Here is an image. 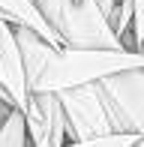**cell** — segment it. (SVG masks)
I'll return each mask as SVG.
<instances>
[{"label":"cell","instance_id":"cell-7","mask_svg":"<svg viewBox=\"0 0 144 147\" xmlns=\"http://www.w3.org/2000/svg\"><path fill=\"white\" fill-rule=\"evenodd\" d=\"M138 51H144V39H141V42H138Z\"/></svg>","mask_w":144,"mask_h":147},{"label":"cell","instance_id":"cell-5","mask_svg":"<svg viewBox=\"0 0 144 147\" xmlns=\"http://www.w3.org/2000/svg\"><path fill=\"white\" fill-rule=\"evenodd\" d=\"M0 12H3L12 24H27L30 30H36L39 36H45L48 42L60 45V36H57L54 27L45 21V15L39 12L36 0H0Z\"/></svg>","mask_w":144,"mask_h":147},{"label":"cell","instance_id":"cell-1","mask_svg":"<svg viewBox=\"0 0 144 147\" xmlns=\"http://www.w3.org/2000/svg\"><path fill=\"white\" fill-rule=\"evenodd\" d=\"M21 48L30 93L33 90H66L75 84H90L114 72L144 66V51L138 48H69L54 45L27 24H12Z\"/></svg>","mask_w":144,"mask_h":147},{"label":"cell","instance_id":"cell-8","mask_svg":"<svg viewBox=\"0 0 144 147\" xmlns=\"http://www.w3.org/2000/svg\"><path fill=\"white\" fill-rule=\"evenodd\" d=\"M132 147H144V144H141V138H138V141H135V144H132Z\"/></svg>","mask_w":144,"mask_h":147},{"label":"cell","instance_id":"cell-2","mask_svg":"<svg viewBox=\"0 0 144 147\" xmlns=\"http://www.w3.org/2000/svg\"><path fill=\"white\" fill-rule=\"evenodd\" d=\"M57 99H60L63 114H66L69 141L96 138V135H108V132H135L132 120L126 117V111L105 90L102 81L75 84V87L57 90Z\"/></svg>","mask_w":144,"mask_h":147},{"label":"cell","instance_id":"cell-3","mask_svg":"<svg viewBox=\"0 0 144 147\" xmlns=\"http://www.w3.org/2000/svg\"><path fill=\"white\" fill-rule=\"evenodd\" d=\"M45 21L69 48H126L96 0H36Z\"/></svg>","mask_w":144,"mask_h":147},{"label":"cell","instance_id":"cell-6","mask_svg":"<svg viewBox=\"0 0 144 147\" xmlns=\"http://www.w3.org/2000/svg\"><path fill=\"white\" fill-rule=\"evenodd\" d=\"M0 147H33L30 141V132H27V120H24V111L12 108L9 117L0 123Z\"/></svg>","mask_w":144,"mask_h":147},{"label":"cell","instance_id":"cell-4","mask_svg":"<svg viewBox=\"0 0 144 147\" xmlns=\"http://www.w3.org/2000/svg\"><path fill=\"white\" fill-rule=\"evenodd\" d=\"M102 84L120 102V108L132 120V129L138 132V138L144 144V66H132V69L114 72V75L102 78Z\"/></svg>","mask_w":144,"mask_h":147}]
</instances>
